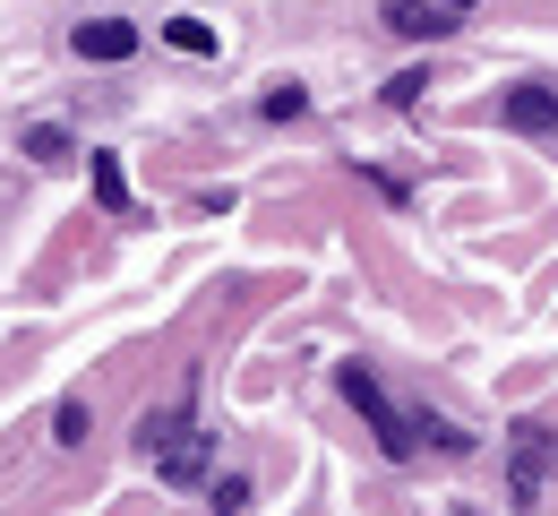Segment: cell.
<instances>
[{
  "mask_svg": "<svg viewBox=\"0 0 558 516\" xmlns=\"http://www.w3.org/2000/svg\"><path fill=\"white\" fill-rule=\"evenodd\" d=\"M344 396L361 405V422L378 431V447H387L396 465H413V456H421V422H413V413H404V405H396V396H387V387H378L361 362H344Z\"/></svg>",
  "mask_w": 558,
  "mask_h": 516,
  "instance_id": "obj_1",
  "label": "cell"
},
{
  "mask_svg": "<svg viewBox=\"0 0 558 516\" xmlns=\"http://www.w3.org/2000/svg\"><path fill=\"white\" fill-rule=\"evenodd\" d=\"M70 44H77V61H130L138 52V26L130 17H86Z\"/></svg>",
  "mask_w": 558,
  "mask_h": 516,
  "instance_id": "obj_2",
  "label": "cell"
},
{
  "mask_svg": "<svg viewBox=\"0 0 558 516\" xmlns=\"http://www.w3.org/2000/svg\"><path fill=\"white\" fill-rule=\"evenodd\" d=\"M155 473L163 482H198L207 473V431H172V440L155 447Z\"/></svg>",
  "mask_w": 558,
  "mask_h": 516,
  "instance_id": "obj_3",
  "label": "cell"
},
{
  "mask_svg": "<svg viewBox=\"0 0 558 516\" xmlns=\"http://www.w3.org/2000/svg\"><path fill=\"white\" fill-rule=\"evenodd\" d=\"M387 26H396L404 44H438V35L456 26V17H447L438 0H387Z\"/></svg>",
  "mask_w": 558,
  "mask_h": 516,
  "instance_id": "obj_4",
  "label": "cell"
},
{
  "mask_svg": "<svg viewBox=\"0 0 558 516\" xmlns=\"http://www.w3.org/2000/svg\"><path fill=\"white\" fill-rule=\"evenodd\" d=\"M550 465H558V447L542 440V431H524V440H515V500H542Z\"/></svg>",
  "mask_w": 558,
  "mask_h": 516,
  "instance_id": "obj_5",
  "label": "cell"
},
{
  "mask_svg": "<svg viewBox=\"0 0 558 516\" xmlns=\"http://www.w3.org/2000/svg\"><path fill=\"white\" fill-rule=\"evenodd\" d=\"M507 130H524V139H533V130H558V95L550 86H515V95H507Z\"/></svg>",
  "mask_w": 558,
  "mask_h": 516,
  "instance_id": "obj_6",
  "label": "cell"
},
{
  "mask_svg": "<svg viewBox=\"0 0 558 516\" xmlns=\"http://www.w3.org/2000/svg\"><path fill=\"white\" fill-rule=\"evenodd\" d=\"M86 181H95V199H104L112 216H130V181H121V164H112V155H86Z\"/></svg>",
  "mask_w": 558,
  "mask_h": 516,
  "instance_id": "obj_7",
  "label": "cell"
},
{
  "mask_svg": "<svg viewBox=\"0 0 558 516\" xmlns=\"http://www.w3.org/2000/svg\"><path fill=\"white\" fill-rule=\"evenodd\" d=\"M163 44L172 52H215V26L207 17H163Z\"/></svg>",
  "mask_w": 558,
  "mask_h": 516,
  "instance_id": "obj_8",
  "label": "cell"
},
{
  "mask_svg": "<svg viewBox=\"0 0 558 516\" xmlns=\"http://www.w3.org/2000/svg\"><path fill=\"white\" fill-rule=\"evenodd\" d=\"M26 155L35 164H70V130H26Z\"/></svg>",
  "mask_w": 558,
  "mask_h": 516,
  "instance_id": "obj_9",
  "label": "cell"
},
{
  "mask_svg": "<svg viewBox=\"0 0 558 516\" xmlns=\"http://www.w3.org/2000/svg\"><path fill=\"white\" fill-rule=\"evenodd\" d=\"M52 440H61V447L86 440V405H77V396H61V413H52Z\"/></svg>",
  "mask_w": 558,
  "mask_h": 516,
  "instance_id": "obj_10",
  "label": "cell"
},
{
  "mask_svg": "<svg viewBox=\"0 0 558 516\" xmlns=\"http://www.w3.org/2000/svg\"><path fill=\"white\" fill-rule=\"evenodd\" d=\"M250 508V482H241V473H223V482H215V516H241Z\"/></svg>",
  "mask_w": 558,
  "mask_h": 516,
  "instance_id": "obj_11",
  "label": "cell"
},
{
  "mask_svg": "<svg viewBox=\"0 0 558 516\" xmlns=\"http://www.w3.org/2000/svg\"><path fill=\"white\" fill-rule=\"evenodd\" d=\"M292 112H310V95H301V86H276V95H267V121H292Z\"/></svg>",
  "mask_w": 558,
  "mask_h": 516,
  "instance_id": "obj_12",
  "label": "cell"
},
{
  "mask_svg": "<svg viewBox=\"0 0 558 516\" xmlns=\"http://www.w3.org/2000/svg\"><path fill=\"white\" fill-rule=\"evenodd\" d=\"M421 86H429V77H421V70H404L396 86H387V104H404V112H413V104H421Z\"/></svg>",
  "mask_w": 558,
  "mask_h": 516,
  "instance_id": "obj_13",
  "label": "cell"
},
{
  "mask_svg": "<svg viewBox=\"0 0 558 516\" xmlns=\"http://www.w3.org/2000/svg\"><path fill=\"white\" fill-rule=\"evenodd\" d=\"M438 9H473V0H438Z\"/></svg>",
  "mask_w": 558,
  "mask_h": 516,
  "instance_id": "obj_14",
  "label": "cell"
}]
</instances>
